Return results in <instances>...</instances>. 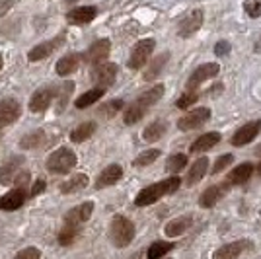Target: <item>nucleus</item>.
<instances>
[{
    "label": "nucleus",
    "mask_w": 261,
    "mask_h": 259,
    "mask_svg": "<svg viewBox=\"0 0 261 259\" xmlns=\"http://www.w3.org/2000/svg\"><path fill=\"white\" fill-rule=\"evenodd\" d=\"M179 185H181V179H179L177 175H172V177L164 179V182H160V184L148 185V187H144L141 193L137 195L135 205H137V206L154 205V203H156L160 197H164V195L175 193V191L179 189Z\"/></svg>",
    "instance_id": "nucleus-1"
},
{
    "label": "nucleus",
    "mask_w": 261,
    "mask_h": 259,
    "mask_svg": "<svg viewBox=\"0 0 261 259\" xmlns=\"http://www.w3.org/2000/svg\"><path fill=\"white\" fill-rule=\"evenodd\" d=\"M133 238H135V224L129 218L117 215L109 224V240L113 242L115 248H127Z\"/></svg>",
    "instance_id": "nucleus-2"
},
{
    "label": "nucleus",
    "mask_w": 261,
    "mask_h": 259,
    "mask_svg": "<svg viewBox=\"0 0 261 259\" xmlns=\"http://www.w3.org/2000/svg\"><path fill=\"white\" fill-rule=\"evenodd\" d=\"M45 166H47V172L55 173V175L68 173L76 166V154L70 150V148H66V146H61L53 154H49Z\"/></svg>",
    "instance_id": "nucleus-3"
},
{
    "label": "nucleus",
    "mask_w": 261,
    "mask_h": 259,
    "mask_svg": "<svg viewBox=\"0 0 261 259\" xmlns=\"http://www.w3.org/2000/svg\"><path fill=\"white\" fill-rule=\"evenodd\" d=\"M154 45H156V41L154 39H142V41H139V43L133 47V51H130V57H129V68H133V70H139V68H142V66L146 65L148 61H150V55H152L154 51Z\"/></svg>",
    "instance_id": "nucleus-4"
},
{
    "label": "nucleus",
    "mask_w": 261,
    "mask_h": 259,
    "mask_svg": "<svg viewBox=\"0 0 261 259\" xmlns=\"http://www.w3.org/2000/svg\"><path fill=\"white\" fill-rule=\"evenodd\" d=\"M115 76H117V65H113V63H101V65L92 68L90 80L98 88H108L115 82Z\"/></svg>",
    "instance_id": "nucleus-5"
},
{
    "label": "nucleus",
    "mask_w": 261,
    "mask_h": 259,
    "mask_svg": "<svg viewBox=\"0 0 261 259\" xmlns=\"http://www.w3.org/2000/svg\"><path fill=\"white\" fill-rule=\"evenodd\" d=\"M208 119H211V109L195 108V109H191L189 113H185L184 117L177 121V127L181 131H191V129L201 127V125H205Z\"/></svg>",
    "instance_id": "nucleus-6"
},
{
    "label": "nucleus",
    "mask_w": 261,
    "mask_h": 259,
    "mask_svg": "<svg viewBox=\"0 0 261 259\" xmlns=\"http://www.w3.org/2000/svg\"><path fill=\"white\" fill-rule=\"evenodd\" d=\"M203 20H205L203 12H201V10H191L187 16H185L184 20L179 22V25H177V35H179V37H184V39L191 37V35H195V33L201 30Z\"/></svg>",
    "instance_id": "nucleus-7"
},
{
    "label": "nucleus",
    "mask_w": 261,
    "mask_h": 259,
    "mask_svg": "<svg viewBox=\"0 0 261 259\" xmlns=\"http://www.w3.org/2000/svg\"><path fill=\"white\" fill-rule=\"evenodd\" d=\"M218 70H220V66L217 65V63H207V65H201L197 66L195 70L191 72V76L187 78V90H193V88H199L203 82H207V80H211L213 76L218 74Z\"/></svg>",
    "instance_id": "nucleus-8"
},
{
    "label": "nucleus",
    "mask_w": 261,
    "mask_h": 259,
    "mask_svg": "<svg viewBox=\"0 0 261 259\" xmlns=\"http://www.w3.org/2000/svg\"><path fill=\"white\" fill-rule=\"evenodd\" d=\"M92 213H94V203H92V201H88V203H82V205L70 209V211L65 215V226L80 228L84 222L90 220Z\"/></svg>",
    "instance_id": "nucleus-9"
},
{
    "label": "nucleus",
    "mask_w": 261,
    "mask_h": 259,
    "mask_svg": "<svg viewBox=\"0 0 261 259\" xmlns=\"http://www.w3.org/2000/svg\"><path fill=\"white\" fill-rule=\"evenodd\" d=\"M20 113H22V108H20V103L16 99H12V97L0 99V129L16 123Z\"/></svg>",
    "instance_id": "nucleus-10"
},
{
    "label": "nucleus",
    "mask_w": 261,
    "mask_h": 259,
    "mask_svg": "<svg viewBox=\"0 0 261 259\" xmlns=\"http://www.w3.org/2000/svg\"><path fill=\"white\" fill-rule=\"evenodd\" d=\"M109 51H111L109 39H99V41L90 45V49H88L86 55H84V63L94 65V66L101 65V63L109 57Z\"/></svg>",
    "instance_id": "nucleus-11"
},
{
    "label": "nucleus",
    "mask_w": 261,
    "mask_h": 259,
    "mask_svg": "<svg viewBox=\"0 0 261 259\" xmlns=\"http://www.w3.org/2000/svg\"><path fill=\"white\" fill-rule=\"evenodd\" d=\"M261 133V119L259 121H250L246 123L244 127H240L234 137H232V144L234 146H244V144H250L257 135Z\"/></svg>",
    "instance_id": "nucleus-12"
},
{
    "label": "nucleus",
    "mask_w": 261,
    "mask_h": 259,
    "mask_svg": "<svg viewBox=\"0 0 261 259\" xmlns=\"http://www.w3.org/2000/svg\"><path fill=\"white\" fill-rule=\"evenodd\" d=\"M63 41H65V35H59L57 39H51V41H43V43H39L37 47H33L32 51L28 53V61H30V63L43 61V59H47L51 53H55V51L61 47Z\"/></svg>",
    "instance_id": "nucleus-13"
},
{
    "label": "nucleus",
    "mask_w": 261,
    "mask_h": 259,
    "mask_svg": "<svg viewBox=\"0 0 261 259\" xmlns=\"http://www.w3.org/2000/svg\"><path fill=\"white\" fill-rule=\"evenodd\" d=\"M22 164H23V156H12L6 162L0 166V184L2 185H10L16 175L22 172Z\"/></svg>",
    "instance_id": "nucleus-14"
},
{
    "label": "nucleus",
    "mask_w": 261,
    "mask_h": 259,
    "mask_svg": "<svg viewBox=\"0 0 261 259\" xmlns=\"http://www.w3.org/2000/svg\"><path fill=\"white\" fill-rule=\"evenodd\" d=\"M53 97L55 90H47V88L37 90L32 96V99H30V111L32 113H43V111H47L49 106H51V101H53Z\"/></svg>",
    "instance_id": "nucleus-15"
},
{
    "label": "nucleus",
    "mask_w": 261,
    "mask_h": 259,
    "mask_svg": "<svg viewBox=\"0 0 261 259\" xmlns=\"http://www.w3.org/2000/svg\"><path fill=\"white\" fill-rule=\"evenodd\" d=\"M226 187H230L226 182H224V184H218V185H211L208 189H205V191L201 193V197H199V205L203 206V209H213V206L220 201V197L224 195Z\"/></svg>",
    "instance_id": "nucleus-16"
},
{
    "label": "nucleus",
    "mask_w": 261,
    "mask_h": 259,
    "mask_svg": "<svg viewBox=\"0 0 261 259\" xmlns=\"http://www.w3.org/2000/svg\"><path fill=\"white\" fill-rule=\"evenodd\" d=\"M121 175H123V168H121L119 164H111L106 170H101V173H99L98 179H96V187H98V189L111 187V185H115L119 182Z\"/></svg>",
    "instance_id": "nucleus-17"
},
{
    "label": "nucleus",
    "mask_w": 261,
    "mask_h": 259,
    "mask_svg": "<svg viewBox=\"0 0 261 259\" xmlns=\"http://www.w3.org/2000/svg\"><path fill=\"white\" fill-rule=\"evenodd\" d=\"M248 246H250V242H244V240L230 242V244H226V246L218 248L217 251L213 253V259H238Z\"/></svg>",
    "instance_id": "nucleus-18"
},
{
    "label": "nucleus",
    "mask_w": 261,
    "mask_h": 259,
    "mask_svg": "<svg viewBox=\"0 0 261 259\" xmlns=\"http://www.w3.org/2000/svg\"><path fill=\"white\" fill-rule=\"evenodd\" d=\"M98 10L94 6H80V8H74L66 14V22L74 23V25H82V23H90L94 18H96Z\"/></svg>",
    "instance_id": "nucleus-19"
},
{
    "label": "nucleus",
    "mask_w": 261,
    "mask_h": 259,
    "mask_svg": "<svg viewBox=\"0 0 261 259\" xmlns=\"http://www.w3.org/2000/svg\"><path fill=\"white\" fill-rule=\"evenodd\" d=\"M220 133H205L203 137H199L191 146H189V152L191 154H201V152H207L211 150L213 146H217L218 142H220Z\"/></svg>",
    "instance_id": "nucleus-20"
},
{
    "label": "nucleus",
    "mask_w": 261,
    "mask_h": 259,
    "mask_svg": "<svg viewBox=\"0 0 261 259\" xmlns=\"http://www.w3.org/2000/svg\"><path fill=\"white\" fill-rule=\"evenodd\" d=\"M207 170H208V160L205 158V156H201L199 160H195V162H193L191 170L187 172V177H185V185H187V187H193L195 184H199V182L205 177Z\"/></svg>",
    "instance_id": "nucleus-21"
},
{
    "label": "nucleus",
    "mask_w": 261,
    "mask_h": 259,
    "mask_svg": "<svg viewBox=\"0 0 261 259\" xmlns=\"http://www.w3.org/2000/svg\"><path fill=\"white\" fill-rule=\"evenodd\" d=\"M80 55L78 53H70L65 55L57 61V74L59 76H70L72 72H76L78 66H80Z\"/></svg>",
    "instance_id": "nucleus-22"
},
{
    "label": "nucleus",
    "mask_w": 261,
    "mask_h": 259,
    "mask_svg": "<svg viewBox=\"0 0 261 259\" xmlns=\"http://www.w3.org/2000/svg\"><path fill=\"white\" fill-rule=\"evenodd\" d=\"M25 203V189H12L10 193H6L0 199V209L2 211H16Z\"/></svg>",
    "instance_id": "nucleus-23"
},
{
    "label": "nucleus",
    "mask_w": 261,
    "mask_h": 259,
    "mask_svg": "<svg viewBox=\"0 0 261 259\" xmlns=\"http://www.w3.org/2000/svg\"><path fill=\"white\" fill-rule=\"evenodd\" d=\"M191 224H193V218H191V216H179V218L170 220V222L166 224V228H164V232H166L168 238H177V236H181L184 232H187Z\"/></svg>",
    "instance_id": "nucleus-24"
},
{
    "label": "nucleus",
    "mask_w": 261,
    "mask_h": 259,
    "mask_svg": "<svg viewBox=\"0 0 261 259\" xmlns=\"http://www.w3.org/2000/svg\"><path fill=\"white\" fill-rule=\"evenodd\" d=\"M251 173H253V166H251L250 162L242 164V166L234 168V170L226 175V184L228 185H244L251 177Z\"/></svg>",
    "instance_id": "nucleus-25"
},
{
    "label": "nucleus",
    "mask_w": 261,
    "mask_h": 259,
    "mask_svg": "<svg viewBox=\"0 0 261 259\" xmlns=\"http://www.w3.org/2000/svg\"><path fill=\"white\" fill-rule=\"evenodd\" d=\"M168 59H170V53H162L158 55L156 59H152V61H148V66H146V70H144V80L146 82H150V80H154V78H158L160 76V72H162V68L166 66V63H168Z\"/></svg>",
    "instance_id": "nucleus-26"
},
{
    "label": "nucleus",
    "mask_w": 261,
    "mask_h": 259,
    "mask_svg": "<svg viewBox=\"0 0 261 259\" xmlns=\"http://www.w3.org/2000/svg\"><path fill=\"white\" fill-rule=\"evenodd\" d=\"M166 131H168V123L166 121H154V123H150L146 129L142 131V139L146 142H156L162 139Z\"/></svg>",
    "instance_id": "nucleus-27"
},
{
    "label": "nucleus",
    "mask_w": 261,
    "mask_h": 259,
    "mask_svg": "<svg viewBox=\"0 0 261 259\" xmlns=\"http://www.w3.org/2000/svg\"><path fill=\"white\" fill-rule=\"evenodd\" d=\"M88 175L86 173H76V175H72L68 182H65V184H61V193H76V191H82L84 187L88 185Z\"/></svg>",
    "instance_id": "nucleus-28"
},
{
    "label": "nucleus",
    "mask_w": 261,
    "mask_h": 259,
    "mask_svg": "<svg viewBox=\"0 0 261 259\" xmlns=\"http://www.w3.org/2000/svg\"><path fill=\"white\" fill-rule=\"evenodd\" d=\"M164 96V84H156L154 88H150L148 92H144V94H141V96L137 97L135 101L139 103V106H142L144 109H148L150 106H154L160 97Z\"/></svg>",
    "instance_id": "nucleus-29"
},
{
    "label": "nucleus",
    "mask_w": 261,
    "mask_h": 259,
    "mask_svg": "<svg viewBox=\"0 0 261 259\" xmlns=\"http://www.w3.org/2000/svg\"><path fill=\"white\" fill-rule=\"evenodd\" d=\"M103 88H94V90H90V92H84L82 96L78 97L76 101H74V106L78 109H84V108H90V106H94L96 101H99L101 97H103Z\"/></svg>",
    "instance_id": "nucleus-30"
},
{
    "label": "nucleus",
    "mask_w": 261,
    "mask_h": 259,
    "mask_svg": "<svg viewBox=\"0 0 261 259\" xmlns=\"http://www.w3.org/2000/svg\"><path fill=\"white\" fill-rule=\"evenodd\" d=\"M94 133H96V123H94V121H86V123L78 125L76 129L70 133V141L72 142H84V141H88Z\"/></svg>",
    "instance_id": "nucleus-31"
},
{
    "label": "nucleus",
    "mask_w": 261,
    "mask_h": 259,
    "mask_svg": "<svg viewBox=\"0 0 261 259\" xmlns=\"http://www.w3.org/2000/svg\"><path fill=\"white\" fill-rule=\"evenodd\" d=\"M148 109H144L142 106H139L137 101H133L127 111H125V115H123V121H125V125H135V123H139L142 117H144V113H146Z\"/></svg>",
    "instance_id": "nucleus-32"
},
{
    "label": "nucleus",
    "mask_w": 261,
    "mask_h": 259,
    "mask_svg": "<svg viewBox=\"0 0 261 259\" xmlns=\"http://www.w3.org/2000/svg\"><path fill=\"white\" fill-rule=\"evenodd\" d=\"M175 246L172 242H154L152 246L146 251V257L148 259H162L168 251H172Z\"/></svg>",
    "instance_id": "nucleus-33"
},
{
    "label": "nucleus",
    "mask_w": 261,
    "mask_h": 259,
    "mask_svg": "<svg viewBox=\"0 0 261 259\" xmlns=\"http://www.w3.org/2000/svg\"><path fill=\"white\" fill-rule=\"evenodd\" d=\"M43 139H45L43 131H33V133L25 135L22 141H20V148H23V150H33L39 144H43Z\"/></svg>",
    "instance_id": "nucleus-34"
},
{
    "label": "nucleus",
    "mask_w": 261,
    "mask_h": 259,
    "mask_svg": "<svg viewBox=\"0 0 261 259\" xmlns=\"http://www.w3.org/2000/svg\"><path fill=\"white\" fill-rule=\"evenodd\" d=\"M185 166H187V156H185V154H172V156L166 160V170L170 173L181 172Z\"/></svg>",
    "instance_id": "nucleus-35"
},
{
    "label": "nucleus",
    "mask_w": 261,
    "mask_h": 259,
    "mask_svg": "<svg viewBox=\"0 0 261 259\" xmlns=\"http://www.w3.org/2000/svg\"><path fill=\"white\" fill-rule=\"evenodd\" d=\"M158 156H160V150H156V148H152V150H144L141 152L137 158H135V166L137 168H142V166H150L152 162H156L158 160Z\"/></svg>",
    "instance_id": "nucleus-36"
},
{
    "label": "nucleus",
    "mask_w": 261,
    "mask_h": 259,
    "mask_svg": "<svg viewBox=\"0 0 261 259\" xmlns=\"http://www.w3.org/2000/svg\"><path fill=\"white\" fill-rule=\"evenodd\" d=\"M57 90L59 92H55V96H59V111H63V108L66 106V101H68V97L72 94V90H74V82H65V84H61Z\"/></svg>",
    "instance_id": "nucleus-37"
},
{
    "label": "nucleus",
    "mask_w": 261,
    "mask_h": 259,
    "mask_svg": "<svg viewBox=\"0 0 261 259\" xmlns=\"http://www.w3.org/2000/svg\"><path fill=\"white\" fill-rule=\"evenodd\" d=\"M123 106H125V103H123V99H111V101L103 103V106L99 108V115H101V117H106V119L113 117V115H115Z\"/></svg>",
    "instance_id": "nucleus-38"
},
{
    "label": "nucleus",
    "mask_w": 261,
    "mask_h": 259,
    "mask_svg": "<svg viewBox=\"0 0 261 259\" xmlns=\"http://www.w3.org/2000/svg\"><path fill=\"white\" fill-rule=\"evenodd\" d=\"M78 230L80 228H74V226H65L61 232H59V244L61 246H70L78 236Z\"/></svg>",
    "instance_id": "nucleus-39"
},
{
    "label": "nucleus",
    "mask_w": 261,
    "mask_h": 259,
    "mask_svg": "<svg viewBox=\"0 0 261 259\" xmlns=\"http://www.w3.org/2000/svg\"><path fill=\"white\" fill-rule=\"evenodd\" d=\"M197 99H199V94H197V92H191V90H187L184 96H181L179 99H177V101H175V108H177V109L191 108L193 103H197Z\"/></svg>",
    "instance_id": "nucleus-40"
},
{
    "label": "nucleus",
    "mask_w": 261,
    "mask_h": 259,
    "mask_svg": "<svg viewBox=\"0 0 261 259\" xmlns=\"http://www.w3.org/2000/svg\"><path fill=\"white\" fill-rule=\"evenodd\" d=\"M232 162H234V156H232V154H222V156H218L217 158V162H215V166H213V170H211V172L213 173L224 172Z\"/></svg>",
    "instance_id": "nucleus-41"
},
{
    "label": "nucleus",
    "mask_w": 261,
    "mask_h": 259,
    "mask_svg": "<svg viewBox=\"0 0 261 259\" xmlns=\"http://www.w3.org/2000/svg\"><path fill=\"white\" fill-rule=\"evenodd\" d=\"M244 10L250 18H259L261 16V0H246Z\"/></svg>",
    "instance_id": "nucleus-42"
},
{
    "label": "nucleus",
    "mask_w": 261,
    "mask_h": 259,
    "mask_svg": "<svg viewBox=\"0 0 261 259\" xmlns=\"http://www.w3.org/2000/svg\"><path fill=\"white\" fill-rule=\"evenodd\" d=\"M14 259H41V251L37 248H25L20 253H16Z\"/></svg>",
    "instance_id": "nucleus-43"
},
{
    "label": "nucleus",
    "mask_w": 261,
    "mask_h": 259,
    "mask_svg": "<svg viewBox=\"0 0 261 259\" xmlns=\"http://www.w3.org/2000/svg\"><path fill=\"white\" fill-rule=\"evenodd\" d=\"M30 184V172L28 170H22V172L16 175V179H14V185L18 187V189H25Z\"/></svg>",
    "instance_id": "nucleus-44"
},
{
    "label": "nucleus",
    "mask_w": 261,
    "mask_h": 259,
    "mask_svg": "<svg viewBox=\"0 0 261 259\" xmlns=\"http://www.w3.org/2000/svg\"><path fill=\"white\" fill-rule=\"evenodd\" d=\"M230 53V43L228 41H218L217 45H215V55L217 57H224V55Z\"/></svg>",
    "instance_id": "nucleus-45"
},
{
    "label": "nucleus",
    "mask_w": 261,
    "mask_h": 259,
    "mask_svg": "<svg viewBox=\"0 0 261 259\" xmlns=\"http://www.w3.org/2000/svg\"><path fill=\"white\" fill-rule=\"evenodd\" d=\"M14 4H16V0H0V18L6 16L14 8Z\"/></svg>",
    "instance_id": "nucleus-46"
},
{
    "label": "nucleus",
    "mask_w": 261,
    "mask_h": 259,
    "mask_svg": "<svg viewBox=\"0 0 261 259\" xmlns=\"http://www.w3.org/2000/svg\"><path fill=\"white\" fill-rule=\"evenodd\" d=\"M45 191V182L43 179H37L35 184L32 185V191H30V197H37L39 193H43Z\"/></svg>",
    "instance_id": "nucleus-47"
},
{
    "label": "nucleus",
    "mask_w": 261,
    "mask_h": 259,
    "mask_svg": "<svg viewBox=\"0 0 261 259\" xmlns=\"http://www.w3.org/2000/svg\"><path fill=\"white\" fill-rule=\"evenodd\" d=\"M253 51H255V53H261V37L257 39V41H255V47H253Z\"/></svg>",
    "instance_id": "nucleus-48"
},
{
    "label": "nucleus",
    "mask_w": 261,
    "mask_h": 259,
    "mask_svg": "<svg viewBox=\"0 0 261 259\" xmlns=\"http://www.w3.org/2000/svg\"><path fill=\"white\" fill-rule=\"evenodd\" d=\"M253 154H257V156H261V144H259V146H255V150H253Z\"/></svg>",
    "instance_id": "nucleus-49"
},
{
    "label": "nucleus",
    "mask_w": 261,
    "mask_h": 259,
    "mask_svg": "<svg viewBox=\"0 0 261 259\" xmlns=\"http://www.w3.org/2000/svg\"><path fill=\"white\" fill-rule=\"evenodd\" d=\"M255 172H257V173H259V175H261V162L257 164V168H255Z\"/></svg>",
    "instance_id": "nucleus-50"
},
{
    "label": "nucleus",
    "mask_w": 261,
    "mask_h": 259,
    "mask_svg": "<svg viewBox=\"0 0 261 259\" xmlns=\"http://www.w3.org/2000/svg\"><path fill=\"white\" fill-rule=\"evenodd\" d=\"M0 70H2V57H0Z\"/></svg>",
    "instance_id": "nucleus-51"
},
{
    "label": "nucleus",
    "mask_w": 261,
    "mask_h": 259,
    "mask_svg": "<svg viewBox=\"0 0 261 259\" xmlns=\"http://www.w3.org/2000/svg\"><path fill=\"white\" fill-rule=\"evenodd\" d=\"M66 2H76V0H66Z\"/></svg>",
    "instance_id": "nucleus-52"
}]
</instances>
